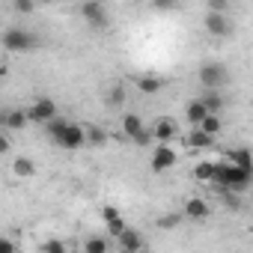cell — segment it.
<instances>
[{"label": "cell", "instance_id": "f546056e", "mask_svg": "<svg viewBox=\"0 0 253 253\" xmlns=\"http://www.w3.org/2000/svg\"><path fill=\"white\" fill-rule=\"evenodd\" d=\"M131 143H134V146H140V149H143V146H152V131H149V128H143L137 137H131Z\"/></svg>", "mask_w": 253, "mask_h": 253}, {"label": "cell", "instance_id": "2e32d148", "mask_svg": "<svg viewBox=\"0 0 253 253\" xmlns=\"http://www.w3.org/2000/svg\"><path fill=\"white\" fill-rule=\"evenodd\" d=\"M3 125H6L9 131H21V128H27V125H30V119H27L24 110H9V113L3 116Z\"/></svg>", "mask_w": 253, "mask_h": 253}, {"label": "cell", "instance_id": "9a60e30c", "mask_svg": "<svg viewBox=\"0 0 253 253\" xmlns=\"http://www.w3.org/2000/svg\"><path fill=\"white\" fill-rule=\"evenodd\" d=\"M140 131H143V119H140L137 113H125V116H122V134L131 140V137H137Z\"/></svg>", "mask_w": 253, "mask_h": 253}, {"label": "cell", "instance_id": "30bf717a", "mask_svg": "<svg viewBox=\"0 0 253 253\" xmlns=\"http://www.w3.org/2000/svg\"><path fill=\"white\" fill-rule=\"evenodd\" d=\"M176 161H179V155H176V149H170V146H158V149L152 152V170H155V173H164V170L176 167Z\"/></svg>", "mask_w": 253, "mask_h": 253}, {"label": "cell", "instance_id": "5bb4252c", "mask_svg": "<svg viewBox=\"0 0 253 253\" xmlns=\"http://www.w3.org/2000/svg\"><path fill=\"white\" fill-rule=\"evenodd\" d=\"M197 101L206 107L209 116H220V110H223V98H220V92H203Z\"/></svg>", "mask_w": 253, "mask_h": 253}, {"label": "cell", "instance_id": "ac0fdd59", "mask_svg": "<svg viewBox=\"0 0 253 253\" xmlns=\"http://www.w3.org/2000/svg\"><path fill=\"white\" fill-rule=\"evenodd\" d=\"M12 173L18 176V179H30V176H36V164H33V158H15V164H12Z\"/></svg>", "mask_w": 253, "mask_h": 253}, {"label": "cell", "instance_id": "cb8c5ba5", "mask_svg": "<svg viewBox=\"0 0 253 253\" xmlns=\"http://www.w3.org/2000/svg\"><path fill=\"white\" fill-rule=\"evenodd\" d=\"M217 194H220V203H223L226 209H232V211H238V209H241V194L226 191V188H217Z\"/></svg>", "mask_w": 253, "mask_h": 253}, {"label": "cell", "instance_id": "5b68a950", "mask_svg": "<svg viewBox=\"0 0 253 253\" xmlns=\"http://www.w3.org/2000/svg\"><path fill=\"white\" fill-rule=\"evenodd\" d=\"M24 113H27V119H30V122H42V125H45V122H51L54 116H60V113H57V101H54V98H45V95H42V98H36Z\"/></svg>", "mask_w": 253, "mask_h": 253}, {"label": "cell", "instance_id": "d6986e66", "mask_svg": "<svg viewBox=\"0 0 253 253\" xmlns=\"http://www.w3.org/2000/svg\"><path fill=\"white\" fill-rule=\"evenodd\" d=\"M185 143H188L191 149H209V146L214 143V137H209V134H203L200 128H194V131L185 137Z\"/></svg>", "mask_w": 253, "mask_h": 253}, {"label": "cell", "instance_id": "4fadbf2b", "mask_svg": "<svg viewBox=\"0 0 253 253\" xmlns=\"http://www.w3.org/2000/svg\"><path fill=\"white\" fill-rule=\"evenodd\" d=\"M226 161H229L232 167H238V170H247V173H253V161H250V149H247V146H241V149H232V152L226 155Z\"/></svg>", "mask_w": 253, "mask_h": 253}, {"label": "cell", "instance_id": "7a4b0ae2", "mask_svg": "<svg viewBox=\"0 0 253 253\" xmlns=\"http://www.w3.org/2000/svg\"><path fill=\"white\" fill-rule=\"evenodd\" d=\"M0 45L12 54H27V51H36L39 48V36L24 30V27H6L3 36H0Z\"/></svg>", "mask_w": 253, "mask_h": 253}, {"label": "cell", "instance_id": "e0dca14e", "mask_svg": "<svg viewBox=\"0 0 253 253\" xmlns=\"http://www.w3.org/2000/svg\"><path fill=\"white\" fill-rule=\"evenodd\" d=\"M206 116H209V113H206V107H203V104H200L197 98H194V101H188V107H185V119H188V122L194 125V128H197V125H200V122H203Z\"/></svg>", "mask_w": 253, "mask_h": 253}, {"label": "cell", "instance_id": "d4e9b609", "mask_svg": "<svg viewBox=\"0 0 253 253\" xmlns=\"http://www.w3.org/2000/svg\"><path fill=\"white\" fill-rule=\"evenodd\" d=\"M69 125V119H63V116H54L51 122H45V131H48V137L51 140H57L60 134H63V128Z\"/></svg>", "mask_w": 253, "mask_h": 253}, {"label": "cell", "instance_id": "7c38bea8", "mask_svg": "<svg viewBox=\"0 0 253 253\" xmlns=\"http://www.w3.org/2000/svg\"><path fill=\"white\" fill-rule=\"evenodd\" d=\"M134 86H137L143 95H155V92H161V89L167 86V81L158 78V75H140V78L134 81Z\"/></svg>", "mask_w": 253, "mask_h": 253}, {"label": "cell", "instance_id": "52a82bcc", "mask_svg": "<svg viewBox=\"0 0 253 253\" xmlns=\"http://www.w3.org/2000/svg\"><path fill=\"white\" fill-rule=\"evenodd\" d=\"M203 27H206V33H209V36H214V39H223V36H229V33H232V21H229V15L206 12Z\"/></svg>", "mask_w": 253, "mask_h": 253}, {"label": "cell", "instance_id": "484cf974", "mask_svg": "<svg viewBox=\"0 0 253 253\" xmlns=\"http://www.w3.org/2000/svg\"><path fill=\"white\" fill-rule=\"evenodd\" d=\"M104 104H107V107H119V104H125V89H122V86H113V89L104 95Z\"/></svg>", "mask_w": 253, "mask_h": 253}, {"label": "cell", "instance_id": "ffe728a7", "mask_svg": "<svg viewBox=\"0 0 253 253\" xmlns=\"http://www.w3.org/2000/svg\"><path fill=\"white\" fill-rule=\"evenodd\" d=\"M84 134H86V143H89V146H104V143L110 140V137H107V131H104V128H98V125H86Z\"/></svg>", "mask_w": 253, "mask_h": 253}, {"label": "cell", "instance_id": "7402d4cb", "mask_svg": "<svg viewBox=\"0 0 253 253\" xmlns=\"http://www.w3.org/2000/svg\"><path fill=\"white\" fill-rule=\"evenodd\" d=\"M110 247H107V238H101V235H89V238H84V253H107Z\"/></svg>", "mask_w": 253, "mask_h": 253}, {"label": "cell", "instance_id": "d590c367", "mask_svg": "<svg viewBox=\"0 0 253 253\" xmlns=\"http://www.w3.org/2000/svg\"><path fill=\"white\" fill-rule=\"evenodd\" d=\"M3 75H6V69H3V66H0V81H3Z\"/></svg>", "mask_w": 253, "mask_h": 253}, {"label": "cell", "instance_id": "e575fe53", "mask_svg": "<svg viewBox=\"0 0 253 253\" xmlns=\"http://www.w3.org/2000/svg\"><path fill=\"white\" fill-rule=\"evenodd\" d=\"M152 9H176V3H170V0H155Z\"/></svg>", "mask_w": 253, "mask_h": 253}, {"label": "cell", "instance_id": "8992f818", "mask_svg": "<svg viewBox=\"0 0 253 253\" xmlns=\"http://www.w3.org/2000/svg\"><path fill=\"white\" fill-rule=\"evenodd\" d=\"M54 143H57L60 149H66V152H75V149H84V146H86V134H84L81 125L69 122L66 128H63V134H60Z\"/></svg>", "mask_w": 253, "mask_h": 253}, {"label": "cell", "instance_id": "9c48e42d", "mask_svg": "<svg viewBox=\"0 0 253 253\" xmlns=\"http://www.w3.org/2000/svg\"><path fill=\"white\" fill-rule=\"evenodd\" d=\"M211 214V206L203 200V197H191L188 203H185V209H182V217H188V220H206Z\"/></svg>", "mask_w": 253, "mask_h": 253}, {"label": "cell", "instance_id": "4316f807", "mask_svg": "<svg viewBox=\"0 0 253 253\" xmlns=\"http://www.w3.org/2000/svg\"><path fill=\"white\" fill-rule=\"evenodd\" d=\"M42 253H69V247H66L63 238H48V241L42 244Z\"/></svg>", "mask_w": 253, "mask_h": 253}, {"label": "cell", "instance_id": "6da1fadb", "mask_svg": "<svg viewBox=\"0 0 253 253\" xmlns=\"http://www.w3.org/2000/svg\"><path fill=\"white\" fill-rule=\"evenodd\" d=\"M250 176L253 173H247V170H238V167H232L229 161H214V185L217 188H226V191H235V194H244L247 188H250Z\"/></svg>", "mask_w": 253, "mask_h": 253}, {"label": "cell", "instance_id": "1f68e13d", "mask_svg": "<svg viewBox=\"0 0 253 253\" xmlns=\"http://www.w3.org/2000/svg\"><path fill=\"white\" fill-rule=\"evenodd\" d=\"M101 217H104V223H110V220H116V217H122V214H119V209H113V206H104Z\"/></svg>", "mask_w": 253, "mask_h": 253}, {"label": "cell", "instance_id": "ba28073f", "mask_svg": "<svg viewBox=\"0 0 253 253\" xmlns=\"http://www.w3.org/2000/svg\"><path fill=\"white\" fill-rule=\"evenodd\" d=\"M149 131H152V140H158V146H167V143H170V140H173V137L179 134L176 122H173L170 116H161V119H158V122L152 125Z\"/></svg>", "mask_w": 253, "mask_h": 253}, {"label": "cell", "instance_id": "603a6c76", "mask_svg": "<svg viewBox=\"0 0 253 253\" xmlns=\"http://www.w3.org/2000/svg\"><path fill=\"white\" fill-rule=\"evenodd\" d=\"M194 179L197 182H211L214 179V161H200L194 167Z\"/></svg>", "mask_w": 253, "mask_h": 253}, {"label": "cell", "instance_id": "83f0119b", "mask_svg": "<svg viewBox=\"0 0 253 253\" xmlns=\"http://www.w3.org/2000/svg\"><path fill=\"white\" fill-rule=\"evenodd\" d=\"M179 223H182V211H173V214L158 217V229H173V226H179Z\"/></svg>", "mask_w": 253, "mask_h": 253}, {"label": "cell", "instance_id": "4dcf8cb0", "mask_svg": "<svg viewBox=\"0 0 253 253\" xmlns=\"http://www.w3.org/2000/svg\"><path fill=\"white\" fill-rule=\"evenodd\" d=\"M36 9V3H30V0H15V12H21V15H30Z\"/></svg>", "mask_w": 253, "mask_h": 253}, {"label": "cell", "instance_id": "d6a6232c", "mask_svg": "<svg viewBox=\"0 0 253 253\" xmlns=\"http://www.w3.org/2000/svg\"><path fill=\"white\" fill-rule=\"evenodd\" d=\"M0 253H18V250H15V241L0 235Z\"/></svg>", "mask_w": 253, "mask_h": 253}, {"label": "cell", "instance_id": "836d02e7", "mask_svg": "<svg viewBox=\"0 0 253 253\" xmlns=\"http://www.w3.org/2000/svg\"><path fill=\"white\" fill-rule=\"evenodd\" d=\"M9 149H12V143H9V137H6V134H0V155H6Z\"/></svg>", "mask_w": 253, "mask_h": 253}, {"label": "cell", "instance_id": "f1b7e54d", "mask_svg": "<svg viewBox=\"0 0 253 253\" xmlns=\"http://www.w3.org/2000/svg\"><path fill=\"white\" fill-rule=\"evenodd\" d=\"M125 229H128V226H125V220H122V217H116V220H110V223H107V232H110V238H119Z\"/></svg>", "mask_w": 253, "mask_h": 253}, {"label": "cell", "instance_id": "3957f363", "mask_svg": "<svg viewBox=\"0 0 253 253\" xmlns=\"http://www.w3.org/2000/svg\"><path fill=\"white\" fill-rule=\"evenodd\" d=\"M197 78H200V84H203L206 92H220V86L229 81V69L223 63H203L200 72H197Z\"/></svg>", "mask_w": 253, "mask_h": 253}, {"label": "cell", "instance_id": "8fae6325", "mask_svg": "<svg viewBox=\"0 0 253 253\" xmlns=\"http://www.w3.org/2000/svg\"><path fill=\"white\" fill-rule=\"evenodd\" d=\"M116 241H119L122 253H140V247H143V235H140L137 229H131V226L125 229V232H122Z\"/></svg>", "mask_w": 253, "mask_h": 253}, {"label": "cell", "instance_id": "44dd1931", "mask_svg": "<svg viewBox=\"0 0 253 253\" xmlns=\"http://www.w3.org/2000/svg\"><path fill=\"white\" fill-rule=\"evenodd\" d=\"M197 128L203 131V134H209V137H217L220 134V128H223V122H220V116H206Z\"/></svg>", "mask_w": 253, "mask_h": 253}, {"label": "cell", "instance_id": "277c9868", "mask_svg": "<svg viewBox=\"0 0 253 253\" xmlns=\"http://www.w3.org/2000/svg\"><path fill=\"white\" fill-rule=\"evenodd\" d=\"M81 15H84V21L92 27V30H104V27H110V12H107V6L104 3H84L81 6Z\"/></svg>", "mask_w": 253, "mask_h": 253}]
</instances>
